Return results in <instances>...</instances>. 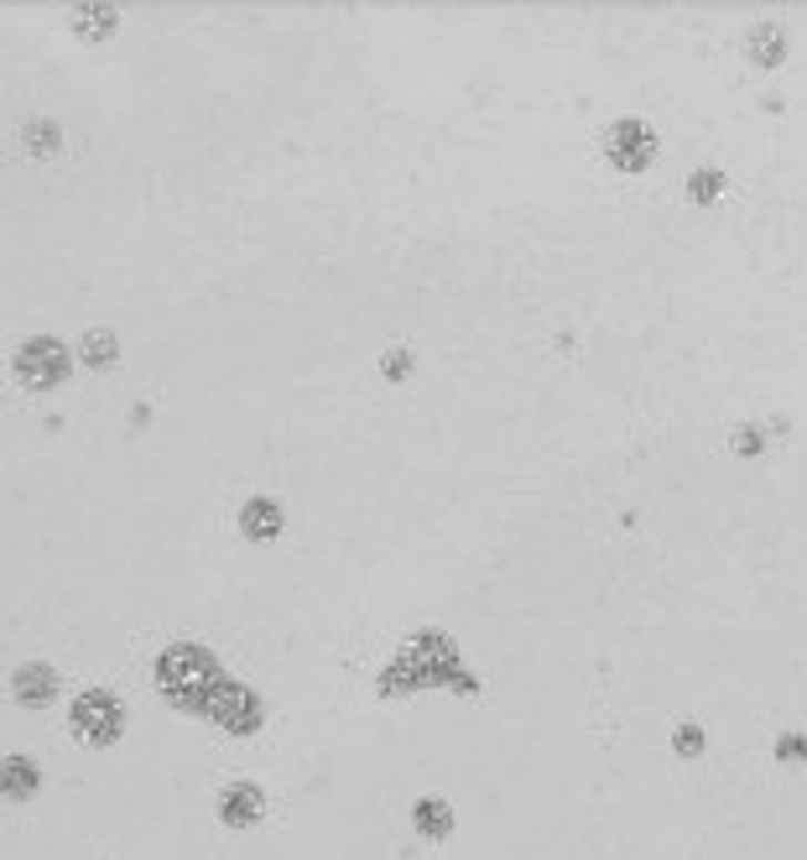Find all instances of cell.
I'll return each mask as SVG.
<instances>
[{"mask_svg":"<svg viewBox=\"0 0 807 860\" xmlns=\"http://www.w3.org/2000/svg\"><path fill=\"white\" fill-rule=\"evenodd\" d=\"M11 688H17L21 705H48L52 694H58V678H52V668H42V662H27V668H17Z\"/></svg>","mask_w":807,"mask_h":860,"instance_id":"obj_7","label":"cell"},{"mask_svg":"<svg viewBox=\"0 0 807 860\" xmlns=\"http://www.w3.org/2000/svg\"><path fill=\"white\" fill-rule=\"evenodd\" d=\"M407 361H412L407 350H391V355H386V376H407Z\"/></svg>","mask_w":807,"mask_h":860,"instance_id":"obj_17","label":"cell"},{"mask_svg":"<svg viewBox=\"0 0 807 860\" xmlns=\"http://www.w3.org/2000/svg\"><path fill=\"white\" fill-rule=\"evenodd\" d=\"M219 819H224V824H235V829L256 824V819H261V792L251 788V782H235V788H224L219 792Z\"/></svg>","mask_w":807,"mask_h":860,"instance_id":"obj_6","label":"cell"},{"mask_svg":"<svg viewBox=\"0 0 807 860\" xmlns=\"http://www.w3.org/2000/svg\"><path fill=\"white\" fill-rule=\"evenodd\" d=\"M0 788H6V798H32L37 792V767L27 757H11L6 767H0Z\"/></svg>","mask_w":807,"mask_h":860,"instance_id":"obj_8","label":"cell"},{"mask_svg":"<svg viewBox=\"0 0 807 860\" xmlns=\"http://www.w3.org/2000/svg\"><path fill=\"white\" fill-rule=\"evenodd\" d=\"M17 376L32 392H48V386H58V381L69 376V350L58 340H27L17 355Z\"/></svg>","mask_w":807,"mask_h":860,"instance_id":"obj_3","label":"cell"},{"mask_svg":"<svg viewBox=\"0 0 807 860\" xmlns=\"http://www.w3.org/2000/svg\"><path fill=\"white\" fill-rule=\"evenodd\" d=\"M27 146H32L37 156L58 152V131H52V125H42V121H32V125H27Z\"/></svg>","mask_w":807,"mask_h":860,"instance_id":"obj_13","label":"cell"},{"mask_svg":"<svg viewBox=\"0 0 807 860\" xmlns=\"http://www.w3.org/2000/svg\"><path fill=\"white\" fill-rule=\"evenodd\" d=\"M84 361L89 365H110V361H115V334H104V328H100V334H89V340H84Z\"/></svg>","mask_w":807,"mask_h":860,"instance_id":"obj_12","label":"cell"},{"mask_svg":"<svg viewBox=\"0 0 807 860\" xmlns=\"http://www.w3.org/2000/svg\"><path fill=\"white\" fill-rule=\"evenodd\" d=\"M604 146H610V162H615V168H646L656 152V136L641 121H620V125H610V141H604Z\"/></svg>","mask_w":807,"mask_h":860,"instance_id":"obj_4","label":"cell"},{"mask_svg":"<svg viewBox=\"0 0 807 860\" xmlns=\"http://www.w3.org/2000/svg\"><path fill=\"white\" fill-rule=\"evenodd\" d=\"M241 522H245V533H251V537H276V527H282V512H276L272 500H251Z\"/></svg>","mask_w":807,"mask_h":860,"instance_id":"obj_10","label":"cell"},{"mask_svg":"<svg viewBox=\"0 0 807 860\" xmlns=\"http://www.w3.org/2000/svg\"><path fill=\"white\" fill-rule=\"evenodd\" d=\"M745 48H750V58H756V63H766V69H772V63H782V52H787V37H782V27H772V21H766V27H756V32H750V42H745Z\"/></svg>","mask_w":807,"mask_h":860,"instance_id":"obj_9","label":"cell"},{"mask_svg":"<svg viewBox=\"0 0 807 860\" xmlns=\"http://www.w3.org/2000/svg\"><path fill=\"white\" fill-rule=\"evenodd\" d=\"M677 751H683V757H698V751H704V730H698V725H683V730H677Z\"/></svg>","mask_w":807,"mask_h":860,"instance_id":"obj_14","label":"cell"},{"mask_svg":"<svg viewBox=\"0 0 807 860\" xmlns=\"http://www.w3.org/2000/svg\"><path fill=\"white\" fill-rule=\"evenodd\" d=\"M156 678H162V688L177 694L183 705H204L198 694H208V688L219 684V668H214V657L198 652V647H172V652H162V662H156Z\"/></svg>","mask_w":807,"mask_h":860,"instance_id":"obj_1","label":"cell"},{"mask_svg":"<svg viewBox=\"0 0 807 860\" xmlns=\"http://www.w3.org/2000/svg\"><path fill=\"white\" fill-rule=\"evenodd\" d=\"M73 730L89 740V746H110V740L121 736V705H115V694H79L73 699Z\"/></svg>","mask_w":807,"mask_h":860,"instance_id":"obj_2","label":"cell"},{"mask_svg":"<svg viewBox=\"0 0 807 860\" xmlns=\"http://www.w3.org/2000/svg\"><path fill=\"white\" fill-rule=\"evenodd\" d=\"M84 21H94V37H100V32H110L115 11H110V6H89V11H79V27H84Z\"/></svg>","mask_w":807,"mask_h":860,"instance_id":"obj_15","label":"cell"},{"mask_svg":"<svg viewBox=\"0 0 807 860\" xmlns=\"http://www.w3.org/2000/svg\"><path fill=\"white\" fill-rule=\"evenodd\" d=\"M208 715L224 720L229 730H251V725L261 720V709L251 705V694H245V688H219V694L208 699Z\"/></svg>","mask_w":807,"mask_h":860,"instance_id":"obj_5","label":"cell"},{"mask_svg":"<svg viewBox=\"0 0 807 860\" xmlns=\"http://www.w3.org/2000/svg\"><path fill=\"white\" fill-rule=\"evenodd\" d=\"M417 829L432 834V840H443V834H448V803H438V798L417 803Z\"/></svg>","mask_w":807,"mask_h":860,"instance_id":"obj_11","label":"cell"},{"mask_svg":"<svg viewBox=\"0 0 807 860\" xmlns=\"http://www.w3.org/2000/svg\"><path fill=\"white\" fill-rule=\"evenodd\" d=\"M714 189H719V172H698L693 178V199H714Z\"/></svg>","mask_w":807,"mask_h":860,"instance_id":"obj_16","label":"cell"}]
</instances>
